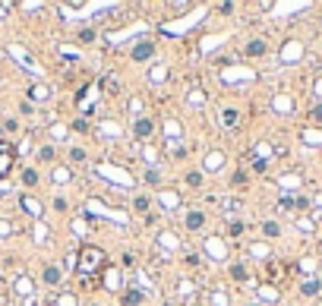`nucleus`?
I'll use <instances>...</instances> for the list:
<instances>
[{"mask_svg":"<svg viewBox=\"0 0 322 306\" xmlns=\"http://www.w3.org/2000/svg\"><path fill=\"white\" fill-rule=\"evenodd\" d=\"M104 253L98 250V246H79V253H76V271H79V278H95L104 271Z\"/></svg>","mask_w":322,"mask_h":306,"instance_id":"1","label":"nucleus"},{"mask_svg":"<svg viewBox=\"0 0 322 306\" xmlns=\"http://www.w3.org/2000/svg\"><path fill=\"white\" fill-rule=\"evenodd\" d=\"M13 294L19 297V300L29 303V300H32V294H35V281H32L29 275H19V278L13 281Z\"/></svg>","mask_w":322,"mask_h":306,"instance_id":"2","label":"nucleus"},{"mask_svg":"<svg viewBox=\"0 0 322 306\" xmlns=\"http://www.w3.org/2000/svg\"><path fill=\"white\" fill-rule=\"evenodd\" d=\"M152 48H155L152 38H139V45L133 48V60H149V57H152Z\"/></svg>","mask_w":322,"mask_h":306,"instance_id":"3","label":"nucleus"},{"mask_svg":"<svg viewBox=\"0 0 322 306\" xmlns=\"http://www.w3.org/2000/svg\"><path fill=\"white\" fill-rule=\"evenodd\" d=\"M133 133L139 136V139H149V136L155 133V123H152V117H136V126H133Z\"/></svg>","mask_w":322,"mask_h":306,"instance_id":"4","label":"nucleus"},{"mask_svg":"<svg viewBox=\"0 0 322 306\" xmlns=\"http://www.w3.org/2000/svg\"><path fill=\"white\" fill-rule=\"evenodd\" d=\"M265 278H268V284H275V281H284L288 278V265H281V262H272L265 271Z\"/></svg>","mask_w":322,"mask_h":306,"instance_id":"5","label":"nucleus"},{"mask_svg":"<svg viewBox=\"0 0 322 306\" xmlns=\"http://www.w3.org/2000/svg\"><path fill=\"white\" fill-rule=\"evenodd\" d=\"M13 161H16V152H13V149H10V152H0V180H3V177L13 171Z\"/></svg>","mask_w":322,"mask_h":306,"instance_id":"6","label":"nucleus"},{"mask_svg":"<svg viewBox=\"0 0 322 306\" xmlns=\"http://www.w3.org/2000/svg\"><path fill=\"white\" fill-rule=\"evenodd\" d=\"M164 136H168V146H174V139H180V123L174 120V117L164 120Z\"/></svg>","mask_w":322,"mask_h":306,"instance_id":"7","label":"nucleus"},{"mask_svg":"<svg viewBox=\"0 0 322 306\" xmlns=\"http://www.w3.org/2000/svg\"><path fill=\"white\" fill-rule=\"evenodd\" d=\"M259 297H262L265 303H278V300H281V294H278L275 284H262V287H259Z\"/></svg>","mask_w":322,"mask_h":306,"instance_id":"8","label":"nucleus"},{"mask_svg":"<svg viewBox=\"0 0 322 306\" xmlns=\"http://www.w3.org/2000/svg\"><path fill=\"white\" fill-rule=\"evenodd\" d=\"M262 54H265V41L262 38H253L247 45V57H262Z\"/></svg>","mask_w":322,"mask_h":306,"instance_id":"9","label":"nucleus"},{"mask_svg":"<svg viewBox=\"0 0 322 306\" xmlns=\"http://www.w3.org/2000/svg\"><path fill=\"white\" fill-rule=\"evenodd\" d=\"M202 224H205V215H202V211H190V215H187V227H190V231H199Z\"/></svg>","mask_w":322,"mask_h":306,"instance_id":"10","label":"nucleus"},{"mask_svg":"<svg viewBox=\"0 0 322 306\" xmlns=\"http://www.w3.org/2000/svg\"><path fill=\"white\" fill-rule=\"evenodd\" d=\"M22 208L29 211L32 218H41V205H38V202H35L32 196H22Z\"/></svg>","mask_w":322,"mask_h":306,"instance_id":"11","label":"nucleus"},{"mask_svg":"<svg viewBox=\"0 0 322 306\" xmlns=\"http://www.w3.org/2000/svg\"><path fill=\"white\" fill-rule=\"evenodd\" d=\"M41 278H45V284H57V281H60V268H57V265H45Z\"/></svg>","mask_w":322,"mask_h":306,"instance_id":"12","label":"nucleus"},{"mask_svg":"<svg viewBox=\"0 0 322 306\" xmlns=\"http://www.w3.org/2000/svg\"><path fill=\"white\" fill-rule=\"evenodd\" d=\"M142 291H127L124 294V306H139V303H142Z\"/></svg>","mask_w":322,"mask_h":306,"instance_id":"13","label":"nucleus"},{"mask_svg":"<svg viewBox=\"0 0 322 306\" xmlns=\"http://www.w3.org/2000/svg\"><path fill=\"white\" fill-rule=\"evenodd\" d=\"M187 101L193 107H199V104H205V92L202 89H190V95H187Z\"/></svg>","mask_w":322,"mask_h":306,"instance_id":"14","label":"nucleus"},{"mask_svg":"<svg viewBox=\"0 0 322 306\" xmlns=\"http://www.w3.org/2000/svg\"><path fill=\"white\" fill-rule=\"evenodd\" d=\"M48 95H51V92H48L45 86H29V98H32V101H45Z\"/></svg>","mask_w":322,"mask_h":306,"instance_id":"15","label":"nucleus"},{"mask_svg":"<svg viewBox=\"0 0 322 306\" xmlns=\"http://www.w3.org/2000/svg\"><path fill=\"white\" fill-rule=\"evenodd\" d=\"M221 161H224L221 152H212V155L205 158V167H208V171H218V167H221Z\"/></svg>","mask_w":322,"mask_h":306,"instance_id":"16","label":"nucleus"},{"mask_svg":"<svg viewBox=\"0 0 322 306\" xmlns=\"http://www.w3.org/2000/svg\"><path fill=\"white\" fill-rule=\"evenodd\" d=\"M158 243L164 246V250H177V243H180V240H177L174 234H161V237H158Z\"/></svg>","mask_w":322,"mask_h":306,"instance_id":"17","label":"nucleus"},{"mask_svg":"<svg viewBox=\"0 0 322 306\" xmlns=\"http://www.w3.org/2000/svg\"><path fill=\"white\" fill-rule=\"evenodd\" d=\"M319 287H322L319 281H307V284H303V294H307V297H316V294H319Z\"/></svg>","mask_w":322,"mask_h":306,"instance_id":"18","label":"nucleus"},{"mask_svg":"<svg viewBox=\"0 0 322 306\" xmlns=\"http://www.w3.org/2000/svg\"><path fill=\"white\" fill-rule=\"evenodd\" d=\"M104 89H108V95H117V92H120V86H117L114 76H108V79H104Z\"/></svg>","mask_w":322,"mask_h":306,"instance_id":"19","label":"nucleus"},{"mask_svg":"<svg viewBox=\"0 0 322 306\" xmlns=\"http://www.w3.org/2000/svg\"><path fill=\"white\" fill-rule=\"evenodd\" d=\"M221 120H224V126H234V123H237V110H224V114H221Z\"/></svg>","mask_w":322,"mask_h":306,"instance_id":"20","label":"nucleus"},{"mask_svg":"<svg viewBox=\"0 0 322 306\" xmlns=\"http://www.w3.org/2000/svg\"><path fill=\"white\" fill-rule=\"evenodd\" d=\"M231 275H234V281H247V268L243 265H231Z\"/></svg>","mask_w":322,"mask_h":306,"instance_id":"21","label":"nucleus"},{"mask_svg":"<svg viewBox=\"0 0 322 306\" xmlns=\"http://www.w3.org/2000/svg\"><path fill=\"white\" fill-rule=\"evenodd\" d=\"M69 177H73V174H69L66 167H57V171H54V180H57V183H66Z\"/></svg>","mask_w":322,"mask_h":306,"instance_id":"22","label":"nucleus"},{"mask_svg":"<svg viewBox=\"0 0 322 306\" xmlns=\"http://www.w3.org/2000/svg\"><path fill=\"white\" fill-rule=\"evenodd\" d=\"M22 183L25 186H35V183H38V174H35V171H22Z\"/></svg>","mask_w":322,"mask_h":306,"instance_id":"23","label":"nucleus"},{"mask_svg":"<svg viewBox=\"0 0 322 306\" xmlns=\"http://www.w3.org/2000/svg\"><path fill=\"white\" fill-rule=\"evenodd\" d=\"M142 155H145V161H152V164H155V161H158V149L145 146V149H142Z\"/></svg>","mask_w":322,"mask_h":306,"instance_id":"24","label":"nucleus"},{"mask_svg":"<svg viewBox=\"0 0 322 306\" xmlns=\"http://www.w3.org/2000/svg\"><path fill=\"white\" fill-rule=\"evenodd\" d=\"M199 183H202V174H199V171L187 174V186H199Z\"/></svg>","mask_w":322,"mask_h":306,"instance_id":"25","label":"nucleus"},{"mask_svg":"<svg viewBox=\"0 0 322 306\" xmlns=\"http://www.w3.org/2000/svg\"><path fill=\"white\" fill-rule=\"evenodd\" d=\"M262 231H265V237H275V234H278V224H275V221H265Z\"/></svg>","mask_w":322,"mask_h":306,"instance_id":"26","label":"nucleus"},{"mask_svg":"<svg viewBox=\"0 0 322 306\" xmlns=\"http://www.w3.org/2000/svg\"><path fill=\"white\" fill-rule=\"evenodd\" d=\"M212 303H215V306H228V297H224L221 291H215V294H212Z\"/></svg>","mask_w":322,"mask_h":306,"instance_id":"27","label":"nucleus"},{"mask_svg":"<svg viewBox=\"0 0 322 306\" xmlns=\"http://www.w3.org/2000/svg\"><path fill=\"white\" fill-rule=\"evenodd\" d=\"M310 117H313V123H319V126H322V104L313 107V110H310Z\"/></svg>","mask_w":322,"mask_h":306,"instance_id":"28","label":"nucleus"},{"mask_svg":"<svg viewBox=\"0 0 322 306\" xmlns=\"http://www.w3.org/2000/svg\"><path fill=\"white\" fill-rule=\"evenodd\" d=\"M79 41H85V45H89V41H95V32H92V29H82V32H79Z\"/></svg>","mask_w":322,"mask_h":306,"instance_id":"29","label":"nucleus"},{"mask_svg":"<svg viewBox=\"0 0 322 306\" xmlns=\"http://www.w3.org/2000/svg\"><path fill=\"white\" fill-rule=\"evenodd\" d=\"M171 10L174 13H187V10H193V3H171Z\"/></svg>","mask_w":322,"mask_h":306,"instance_id":"30","label":"nucleus"},{"mask_svg":"<svg viewBox=\"0 0 322 306\" xmlns=\"http://www.w3.org/2000/svg\"><path fill=\"white\" fill-rule=\"evenodd\" d=\"M133 205H136V211H145V208H149V199H145V196H139V199L133 202Z\"/></svg>","mask_w":322,"mask_h":306,"instance_id":"31","label":"nucleus"},{"mask_svg":"<svg viewBox=\"0 0 322 306\" xmlns=\"http://www.w3.org/2000/svg\"><path fill=\"white\" fill-rule=\"evenodd\" d=\"M60 306H76V297L73 294H64V297H60Z\"/></svg>","mask_w":322,"mask_h":306,"instance_id":"32","label":"nucleus"},{"mask_svg":"<svg viewBox=\"0 0 322 306\" xmlns=\"http://www.w3.org/2000/svg\"><path fill=\"white\" fill-rule=\"evenodd\" d=\"M129 110H133V114H139V110H142V101L133 98V101H129Z\"/></svg>","mask_w":322,"mask_h":306,"instance_id":"33","label":"nucleus"},{"mask_svg":"<svg viewBox=\"0 0 322 306\" xmlns=\"http://www.w3.org/2000/svg\"><path fill=\"white\" fill-rule=\"evenodd\" d=\"M64 265H66V268H73V265H76V253H66V259H64Z\"/></svg>","mask_w":322,"mask_h":306,"instance_id":"34","label":"nucleus"},{"mask_svg":"<svg viewBox=\"0 0 322 306\" xmlns=\"http://www.w3.org/2000/svg\"><path fill=\"white\" fill-rule=\"evenodd\" d=\"M51 158H54V149H51V146L41 149V161H51Z\"/></svg>","mask_w":322,"mask_h":306,"instance_id":"35","label":"nucleus"},{"mask_svg":"<svg viewBox=\"0 0 322 306\" xmlns=\"http://www.w3.org/2000/svg\"><path fill=\"white\" fill-rule=\"evenodd\" d=\"M237 234H243V224H240V221H234V224H231V237H237Z\"/></svg>","mask_w":322,"mask_h":306,"instance_id":"36","label":"nucleus"},{"mask_svg":"<svg viewBox=\"0 0 322 306\" xmlns=\"http://www.w3.org/2000/svg\"><path fill=\"white\" fill-rule=\"evenodd\" d=\"M145 180H149V183H158V171H145Z\"/></svg>","mask_w":322,"mask_h":306,"instance_id":"37","label":"nucleus"},{"mask_svg":"<svg viewBox=\"0 0 322 306\" xmlns=\"http://www.w3.org/2000/svg\"><path fill=\"white\" fill-rule=\"evenodd\" d=\"M10 234V224H6V221H0V237H6Z\"/></svg>","mask_w":322,"mask_h":306,"instance_id":"38","label":"nucleus"},{"mask_svg":"<svg viewBox=\"0 0 322 306\" xmlns=\"http://www.w3.org/2000/svg\"><path fill=\"white\" fill-rule=\"evenodd\" d=\"M313 92H316V95L322 98V79H316V86H313Z\"/></svg>","mask_w":322,"mask_h":306,"instance_id":"39","label":"nucleus"},{"mask_svg":"<svg viewBox=\"0 0 322 306\" xmlns=\"http://www.w3.org/2000/svg\"><path fill=\"white\" fill-rule=\"evenodd\" d=\"M3 13H6V6H0V19H3Z\"/></svg>","mask_w":322,"mask_h":306,"instance_id":"40","label":"nucleus"}]
</instances>
